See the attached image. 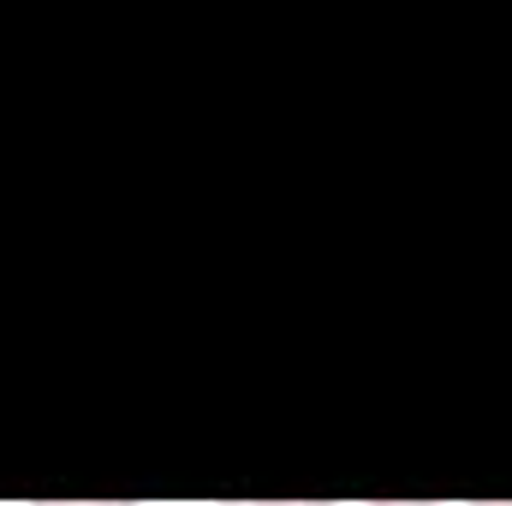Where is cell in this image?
Masks as SVG:
<instances>
[{
    "label": "cell",
    "instance_id": "obj_1",
    "mask_svg": "<svg viewBox=\"0 0 512 506\" xmlns=\"http://www.w3.org/2000/svg\"><path fill=\"white\" fill-rule=\"evenodd\" d=\"M215 506H334V501H215Z\"/></svg>",
    "mask_w": 512,
    "mask_h": 506
},
{
    "label": "cell",
    "instance_id": "obj_2",
    "mask_svg": "<svg viewBox=\"0 0 512 506\" xmlns=\"http://www.w3.org/2000/svg\"><path fill=\"white\" fill-rule=\"evenodd\" d=\"M30 506H137V501H30Z\"/></svg>",
    "mask_w": 512,
    "mask_h": 506
},
{
    "label": "cell",
    "instance_id": "obj_3",
    "mask_svg": "<svg viewBox=\"0 0 512 506\" xmlns=\"http://www.w3.org/2000/svg\"><path fill=\"white\" fill-rule=\"evenodd\" d=\"M370 506H441V501H370Z\"/></svg>",
    "mask_w": 512,
    "mask_h": 506
},
{
    "label": "cell",
    "instance_id": "obj_4",
    "mask_svg": "<svg viewBox=\"0 0 512 506\" xmlns=\"http://www.w3.org/2000/svg\"><path fill=\"white\" fill-rule=\"evenodd\" d=\"M471 506H512V501H471Z\"/></svg>",
    "mask_w": 512,
    "mask_h": 506
}]
</instances>
